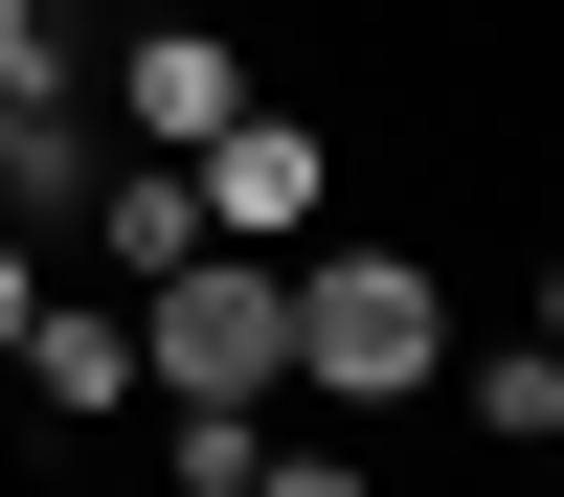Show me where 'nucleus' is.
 Wrapping results in <instances>:
<instances>
[{
    "mask_svg": "<svg viewBox=\"0 0 564 497\" xmlns=\"http://www.w3.org/2000/svg\"><path fill=\"white\" fill-rule=\"evenodd\" d=\"M113 114L159 136V159H204V136L249 114V45H226L204 0H159V23H113Z\"/></svg>",
    "mask_w": 564,
    "mask_h": 497,
    "instance_id": "nucleus-4",
    "label": "nucleus"
},
{
    "mask_svg": "<svg viewBox=\"0 0 564 497\" xmlns=\"http://www.w3.org/2000/svg\"><path fill=\"white\" fill-rule=\"evenodd\" d=\"M271 294H294V385L316 407H430V361H452V294H430V249H271Z\"/></svg>",
    "mask_w": 564,
    "mask_h": 497,
    "instance_id": "nucleus-1",
    "label": "nucleus"
},
{
    "mask_svg": "<svg viewBox=\"0 0 564 497\" xmlns=\"http://www.w3.org/2000/svg\"><path fill=\"white\" fill-rule=\"evenodd\" d=\"M542 339H564V249H542Z\"/></svg>",
    "mask_w": 564,
    "mask_h": 497,
    "instance_id": "nucleus-9",
    "label": "nucleus"
},
{
    "mask_svg": "<svg viewBox=\"0 0 564 497\" xmlns=\"http://www.w3.org/2000/svg\"><path fill=\"white\" fill-rule=\"evenodd\" d=\"M90 249H113V271H181V249H204V181H181L159 136H135V159L90 181Z\"/></svg>",
    "mask_w": 564,
    "mask_h": 497,
    "instance_id": "nucleus-6",
    "label": "nucleus"
},
{
    "mask_svg": "<svg viewBox=\"0 0 564 497\" xmlns=\"http://www.w3.org/2000/svg\"><path fill=\"white\" fill-rule=\"evenodd\" d=\"M23 294H45V249H23V204H0V339H23Z\"/></svg>",
    "mask_w": 564,
    "mask_h": 497,
    "instance_id": "nucleus-8",
    "label": "nucleus"
},
{
    "mask_svg": "<svg viewBox=\"0 0 564 497\" xmlns=\"http://www.w3.org/2000/svg\"><path fill=\"white\" fill-rule=\"evenodd\" d=\"M0 385H23V407H68V430H113V407H135V316H113V294H23Z\"/></svg>",
    "mask_w": 564,
    "mask_h": 497,
    "instance_id": "nucleus-5",
    "label": "nucleus"
},
{
    "mask_svg": "<svg viewBox=\"0 0 564 497\" xmlns=\"http://www.w3.org/2000/svg\"><path fill=\"white\" fill-rule=\"evenodd\" d=\"M294 385V294H271V249H181V271H135V407H271Z\"/></svg>",
    "mask_w": 564,
    "mask_h": 497,
    "instance_id": "nucleus-2",
    "label": "nucleus"
},
{
    "mask_svg": "<svg viewBox=\"0 0 564 497\" xmlns=\"http://www.w3.org/2000/svg\"><path fill=\"white\" fill-rule=\"evenodd\" d=\"M181 181H204V226H226V249H294V226L339 204V136H316V114H271V90H249V114H226V136H204Z\"/></svg>",
    "mask_w": 564,
    "mask_h": 497,
    "instance_id": "nucleus-3",
    "label": "nucleus"
},
{
    "mask_svg": "<svg viewBox=\"0 0 564 497\" xmlns=\"http://www.w3.org/2000/svg\"><path fill=\"white\" fill-rule=\"evenodd\" d=\"M452 407H475L497 452H564V339H475V361H430Z\"/></svg>",
    "mask_w": 564,
    "mask_h": 497,
    "instance_id": "nucleus-7",
    "label": "nucleus"
},
{
    "mask_svg": "<svg viewBox=\"0 0 564 497\" xmlns=\"http://www.w3.org/2000/svg\"><path fill=\"white\" fill-rule=\"evenodd\" d=\"M113 23H159V0H113Z\"/></svg>",
    "mask_w": 564,
    "mask_h": 497,
    "instance_id": "nucleus-10",
    "label": "nucleus"
}]
</instances>
